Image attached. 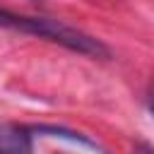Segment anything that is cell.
<instances>
[{"mask_svg": "<svg viewBox=\"0 0 154 154\" xmlns=\"http://www.w3.org/2000/svg\"><path fill=\"white\" fill-rule=\"evenodd\" d=\"M0 29L24 31V34L53 41V43H58L67 51H75V53H82V55H89V58H108L111 55V51L99 38H94V36H89V34L75 29V26H67L58 19H48V17L17 14V12L0 7Z\"/></svg>", "mask_w": 154, "mask_h": 154, "instance_id": "obj_1", "label": "cell"}, {"mask_svg": "<svg viewBox=\"0 0 154 154\" xmlns=\"http://www.w3.org/2000/svg\"><path fill=\"white\" fill-rule=\"evenodd\" d=\"M34 130L26 125H0V152L26 154L34 147Z\"/></svg>", "mask_w": 154, "mask_h": 154, "instance_id": "obj_2", "label": "cell"}, {"mask_svg": "<svg viewBox=\"0 0 154 154\" xmlns=\"http://www.w3.org/2000/svg\"><path fill=\"white\" fill-rule=\"evenodd\" d=\"M147 103H149V111L154 116V82L149 84V91H147Z\"/></svg>", "mask_w": 154, "mask_h": 154, "instance_id": "obj_3", "label": "cell"}]
</instances>
